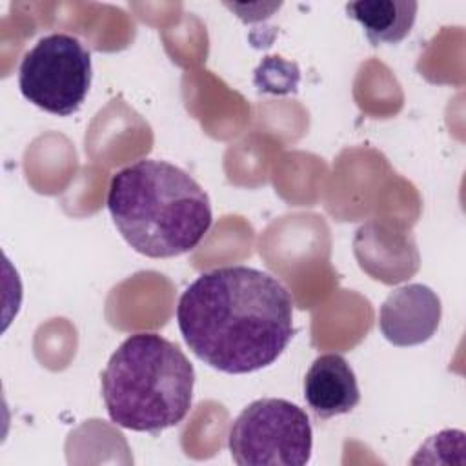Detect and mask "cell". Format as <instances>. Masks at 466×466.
<instances>
[{"label":"cell","instance_id":"6da1fadb","mask_svg":"<svg viewBox=\"0 0 466 466\" xmlns=\"http://www.w3.org/2000/svg\"><path fill=\"white\" fill-rule=\"evenodd\" d=\"M178 329L208 366L242 375L273 364L289 344L293 299L280 280L249 266L198 275L180 295Z\"/></svg>","mask_w":466,"mask_h":466},{"label":"cell","instance_id":"7a4b0ae2","mask_svg":"<svg viewBox=\"0 0 466 466\" xmlns=\"http://www.w3.org/2000/svg\"><path fill=\"white\" fill-rule=\"evenodd\" d=\"M107 209L124 240L149 258L191 251L213 222L202 186L184 169L157 158H140L111 177Z\"/></svg>","mask_w":466,"mask_h":466},{"label":"cell","instance_id":"3957f363","mask_svg":"<svg viewBox=\"0 0 466 466\" xmlns=\"http://www.w3.org/2000/svg\"><path fill=\"white\" fill-rule=\"evenodd\" d=\"M100 382L107 415L116 426L158 433L189 413L195 370L171 340L135 333L109 357Z\"/></svg>","mask_w":466,"mask_h":466},{"label":"cell","instance_id":"277c9868","mask_svg":"<svg viewBox=\"0 0 466 466\" xmlns=\"http://www.w3.org/2000/svg\"><path fill=\"white\" fill-rule=\"evenodd\" d=\"M228 448L238 466H304L313 448L309 417L286 399L253 400L233 420Z\"/></svg>","mask_w":466,"mask_h":466},{"label":"cell","instance_id":"5b68a950","mask_svg":"<svg viewBox=\"0 0 466 466\" xmlns=\"http://www.w3.org/2000/svg\"><path fill=\"white\" fill-rule=\"evenodd\" d=\"M91 55L73 35L42 36L22 58L18 87L36 107L69 116L76 113L91 86Z\"/></svg>","mask_w":466,"mask_h":466},{"label":"cell","instance_id":"8992f818","mask_svg":"<svg viewBox=\"0 0 466 466\" xmlns=\"http://www.w3.org/2000/svg\"><path fill=\"white\" fill-rule=\"evenodd\" d=\"M441 300L435 291L422 284H408L380 306L379 328L395 346H415L426 342L441 320Z\"/></svg>","mask_w":466,"mask_h":466},{"label":"cell","instance_id":"52a82bcc","mask_svg":"<svg viewBox=\"0 0 466 466\" xmlns=\"http://www.w3.org/2000/svg\"><path fill=\"white\" fill-rule=\"evenodd\" d=\"M304 399L319 419L350 413L360 391L348 360L339 353L319 355L304 377Z\"/></svg>","mask_w":466,"mask_h":466},{"label":"cell","instance_id":"ba28073f","mask_svg":"<svg viewBox=\"0 0 466 466\" xmlns=\"http://www.w3.org/2000/svg\"><path fill=\"white\" fill-rule=\"evenodd\" d=\"M419 4L413 0H360L346 4L350 18L357 20L371 46L397 44L411 31Z\"/></svg>","mask_w":466,"mask_h":466}]
</instances>
